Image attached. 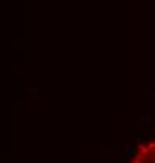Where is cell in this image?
<instances>
[{
    "label": "cell",
    "mask_w": 155,
    "mask_h": 163,
    "mask_svg": "<svg viewBox=\"0 0 155 163\" xmlns=\"http://www.w3.org/2000/svg\"><path fill=\"white\" fill-rule=\"evenodd\" d=\"M130 163H155V141L139 146Z\"/></svg>",
    "instance_id": "obj_1"
}]
</instances>
